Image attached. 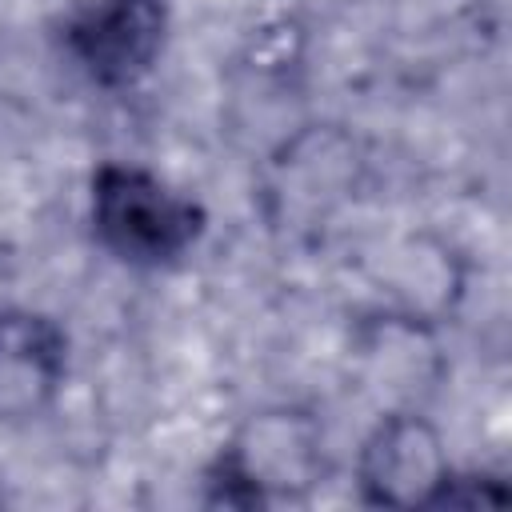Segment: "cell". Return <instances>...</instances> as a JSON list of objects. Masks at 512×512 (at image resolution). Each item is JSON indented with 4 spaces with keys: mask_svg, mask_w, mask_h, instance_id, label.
Segmentation results:
<instances>
[{
    "mask_svg": "<svg viewBox=\"0 0 512 512\" xmlns=\"http://www.w3.org/2000/svg\"><path fill=\"white\" fill-rule=\"evenodd\" d=\"M92 232L128 264H168L204 232V208L136 164L92 172Z\"/></svg>",
    "mask_w": 512,
    "mask_h": 512,
    "instance_id": "cell-1",
    "label": "cell"
},
{
    "mask_svg": "<svg viewBox=\"0 0 512 512\" xmlns=\"http://www.w3.org/2000/svg\"><path fill=\"white\" fill-rule=\"evenodd\" d=\"M320 472V432L304 412L252 416L224 448L212 488L224 504H264L308 488Z\"/></svg>",
    "mask_w": 512,
    "mask_h": 512,
    "instance_id": "cell-2",
    "label": "cell"
},
{
    "mask_svg": "<svg viewBox=\"0 0 512 512\" xmlns=\"http://www.w3.org/2000/svg\"><path fill=\"white\" fill-rule=\"evenodd\" d=\"M368 504L384 508H440L452 464L436 424L420 412H388L368 432L356 464Z\"/></svg>",
    "mask_w": 512,
    "mask_h": 512,
    "instance_id": "cell-3",
    "label": "cell"
},
{
    "mask_svg": "<svg viewBox=\"0 0 512 512\" xmlns=\"http://www.w3.org/2000/svg\"><path fill=\"white\" fill-rule=\"evenodd\" d=\"M164 32V0H88L68 16L64 48L100 88H128L156 64Z\"/></svg>",
    "mask_w": 512,
    "mask_h": 512,
    "instance_id": "cell-4",
    "label": "cell"
},
{
    "mask_svg": "<svg viewBox=\"0 0 512 512\" xmlns=\"http://www.w3.org/2000/svg\"><path fill=\"white\" fill-rule=\"evenodd\" d=\"M64 364H68V340L56 320L28 308L0 312V416L4 420L40 416L64 380Z\"/></svg>",
    "mask_w": 512,
    "mask_h": 512,
    "instance_id": "cell-5",
    "label": "cell"
}]
</instances>
